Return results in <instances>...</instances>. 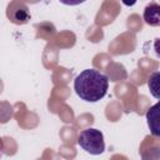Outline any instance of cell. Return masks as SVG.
I'll return each mask as SVG.
<instances>
[{
	"mask_svg": "<svg viewBox=\"0 0 160 160\" xmlns=\"http://www.w3.org/2000/svg\"><path fill=\"white\" fill-rule=\"evenodd\" d=\"M109 89V79L105 74L95 69L82 70L74 80V90L76 95L88 102H98Z\"/></svg>",
	"mask_w": 160,
	"mask_h": 160,
	"instance_id": "1",
	"label": "cell"
},
{
	"mask_svg": "<svg viewBox=\"0 0 160 160\" xmlns=\"http://www.w3.org/2000/svg\"><path fill=\"white\" fill-rule=\"evenodd\" d=\"M79 146L91 155H100L105 150L104 134L94 128L82 130L78 136Z\"/></svg>",
	"mask_w": 160,
	"mask_h": 160,
	"instance_id": "2",
	"label": "cell"
},
{
	"mask_svg": "<svg viewBox=\"0 0 160 160\" xmlns=\"http://www.w3.org/2000/svg\"><path fill=\"white\" fill-rule=\"evenodd\" d=\"M6 16L10 19L11 22H14L16 25H24L31 18L28 6L19 0H14L8 5Z\"/></svg>",
	"mask_w": 160,
	"mask_h": 160,
	"instance_id": "3",
	"label": "cell"
},
{
	"mask_svg": "<svg viewBox=\"0 0 160 160\" xmlns=\"http://www.w3.org/2000/svg\"><path fill=\"white\" fill-rule=\"evenodd\" d=\"M144 20L150 26L160 25V6L158 2H150L144 9Z\"/></svg>",
	"mask_w": 160,
	"mask_h": 160,
	"instance_id": "4",
	"label": "cell"
},
{
	"mask_svg": "<svg viewBox=\"0 0 160 160\" xmlns=\"http://www.w3.org/2000/svg\"><path fill=\"white\" fill-rule=\"evenodd\" d=\"M159 102H156L154 106H151L146 112V120L148 125L151 130V134L154 136L160 135V126H159Z\"/></svg>",
	"mask_w": 160,
	"mask_h": 160,
	"instance_id": "5",
	"label": "cell"
},
{
	"mask_svg": "<svg viewBox=\"0 0 160 160\" xmlns=\"http://www.w3.org/2000/svg\"><path fill=\"white\" fill-rule=\"evenodd\" d=\"M158 78H159V72H154V74L149 78V81H148L149 89H150L151 94H152L156 99H159V92H158V90H159V80H158Z\"/></svg>",
	"mask_w": 160,
	"mask_h": 160,
	"instance_id": "6",
	"label": "cell"
},
{
	"mask_svg": "<svg viewBox=\"0 0 160 160\" xmlns=\"http://www.w3.org/2000/svg\"><path fill=\"white\" fill-rule=\"evenodd\" d=\"M61 4L64 5H70V6H74V5H80L82 2H85L86 0H59Z\"/></svg>",
	"mask_w": 160,
	"mask_h": 160,
	"instance_id": "7",
	"label": "cell"
},
{
	"mask_svg": "<svg viewBox=\"0 0 160 160\" xmlns=\"http://www.w3.org/2000/svg\"><path fill=\"white\" fill-rule=\"evenodd\" d=\"M121 1H122V4L126 5V6H132V5L136 4L138 0H121Z\"/></svg>",
	"mask_w": 160,
	"mask_h": 160,
	"instance_id": "8",
	"label": "cell"
},
{
	"mask_svg": "<svg viewBox=\"0 0 160 160\" xmlns=\"http://www.w3.org/2000/svg\"><path fill=\"white\" fill-rule=\"evenodd\" d=\"M4 149H5L4 140H2V138H0V158H1V156H2V154H4Z\"/></svg>",
	"mask_w": 160,
	"mask_h": 160,
	"instance_id": "9",
	"label": "cell"
}]
</instances>
